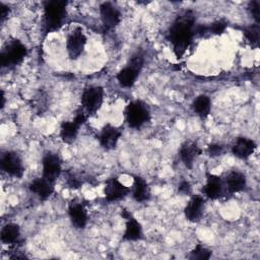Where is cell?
Returning a JSON list of instances; mask_svg holds the SVG:
<instances>
[{
    "label": "cell",
    "instance_id": "obj_1",
    "mask_svg": "<svg viewBox=\"0 0 260 260\" xmlns=\"http://www.w3.org/2000/svg\"><path fill=\"white\" fill-rule=\"evenodd\" d=\"M195 16L193 11L186 10L177 16L168 32V40L173 45L174 53L181 58L192 43L194 37Z\"/></svg>",
    "mask_w": 260,
    "mask_h": 260
},
{
    "label": "cell",
    "instance_id": "obj_2",
    "mask_svg": "<svg viewBox=\"0 0 260 260\" xmlns=\"http://www.w3.org/2000/svg\"><path fill=\"white\" fill-rule=\"evenodd\" d=\"M67 2L62 0H52L45 3L44 25L46 34L58 30L66 17Z\"/></svg>",
    "mask_w": 260,
    "mask_h": 260
},
{
    "label": "cell",
    "instance_id": "obj_3",
    "mask_svg": "<svg viewBox=\"0 0 260 260\" xmlns=\"http://www.w3.org/2000/svg\"><path fill=\"white\" fill-rule=\"evenodd\" d=\"M125 117L130 127L140 128L149 120L150 113L147 106L143 102L133 101L126 107Z\"/></svg>",
    "mask_w": 260,
    "mask_h": 260
},
{
    "label": "cell",
    "instance_id": "obj_4",
    "mask_svg": "<svg viewBox=\"0 0 260 260\" xmlns=\"http://www.w3.org/2000/svg\"><path fill=\"white\" fill-rule=\"evenodd\" d=\"M26 55V48L19 41L14 40L7 45L1 52L0 63L2 67L14 66L19 64Z\"/></svg>",
    "mask_w": 260,
    "mask_h": 260
},
{
    "label": "cell",
    "instance_id": "obj_5",
    "mask_svg": "<svg viewBox=\"0 0 260 260\" xmlns=\"http://www.w3.org/2000/svg\"><path fill=\"white\" fill-rule=\"evenodd\" d=\"M104 101V89L101 86H90L84 89L81 96V104L87 115L94 114Z\"/></svg>",
    "mask_w": 260,
    "mask_h": 260
},
{
    "label": "cell",
    "instance_id": "obj_6",
    "mask_svg": "<svg viewBox=\"0 0 260 260\" xmlns=\"http://www.w3.org/2000/svg\"><path fill=\"white\" fill-rule=\"evenodd\" d=\"M1 169L8 175L21 178L23 175V165L20 156L14 151H7L1 157Z\"/></svg>",
    "mask_w": 260,
    "mask_h": 260
},
{
    "label": "cell",
    "instance_id": "obj_7",
    "mask_svg": "<svg viewBox=\"0 0 260 260\" xmlns=\"http://www.w3.org/2000/svg\"><path fill=\"white\" fill-rule=\"evenodd\" d=\"M86 44V37L81 28L74 29L67 38L66 48L70 59H77L84 50Z\"/></svg>",
    "mask_w": 260,
    "mask_h": 260
},
{
    "label": "cell",
    "instance_id": "obj_8",
    "mask_svg": "<svg viewBox=\"0 0 260 260\" xmlns=\"http://www.w3.org/2000/svg\"><path fill=\"white\" fill-rule=\"evenodd\" d=\"M62 171L61 159L55 153L49 152L43 157V177L54 183Z\"/></svg>",
    "mask_w": 260,
    "mask_h": 260
},
{
    "label": "cell",
    "instance_id": "obj_9",
    "mask_svg": "<svg viewBox=\"0 0 260 260\" xmlns=\"http://www.w3.org/2000/svg\"><path fill=\"white\" fill-rule=\"evenodd\" d=\"M100 13L104 27L107 30L117 26L121 20L120 11L110 2H104L101 4Z\"/></svg>",
    "mask_w": 260,
    "mask_h": 260
},
{
    "label": "cell",
    "instance_id": "obj_10",
    "mask_svg": "<svg viewBox=\"0 0 260 260\" xmlns=\"http://www.w3.org/2000/svg\"><path fill=\"white\" fill-rule=\"evenodd\" d=\"M129 188L122 184L117 178H110L106 182L105 197L108 201H117L125 198L129 193Z\"/></svg>",
    "mask_w": 260,
    "mask_h": 260
},
{
    "label": "cell",
    "instance_id": "obj_11",
    "mask_svg": "<svg viewBox=\"0 0 260 260\" xmlns=\"http://www.w3.org/2000/svg\"><path fill=\"white\" fill-rule=\"evenodd\" d=\"M68 214L72 224L77 229H83L87 223V211L80 201L73 200L69 203Z\"/></svg>",
    "mask_w": 260,
    "mask_h": 260
},
{
    "label": "cell",
    "instance_id": "obj_12",
    "mask_svg": "<svg viewBox=\"0 0 260 260\" xmlns=\"http://www.w3.org/2000/svg\"><path fill=\"white\" fill-rule=\"evenodd\" d=\"M120 136H121V131L117 127L111 124H106L101 130V133L99 135V140L101 145L104 148L114 149L117 146Z\"/></svg>",
    "mask_w": 260,
    "mask_h": 260
},
{
    "label": "cell",
    "instance_id": "obj_13",
    "mask_svg": "<svg viewBox=\"0 0 260 260\" xmlns=\"http://www.w3.org/2000/svg\"><path fill=\"white\" fill-rule=\"evenodd\" d=\"M121 215L123 218L126 219V228H125V233L123 237L124 240H127V241L139 240L142 237V229L140 223L126 209L122 210Z\"/></svg>",
    "mask_w": 260,
    "mask_h": 260
},
{
    "label": "cell",
    "instance_id": "obj_14",
    "mask_svg": "<svg viewBox=\"0 0 260 260\" xmlns=\"http://www.w3.org/2000/svg\"><path fill=\"white\" fill-rule=\"evenodd\" d=\"M257 145L255 143L254 140L249 139L247 137H239L233 147H232V151L234 153V155H236L239 158H247L249 157L256 149Z\"/></svg>",
    "mask_w": 260,
    "mask_h": 260
},
{
    "label": "cell",
    "instance_id": "obj_15",
    "mask_svg": "<svg viewBox=\"0 0 260 260\" xmlns=\"http://www.w3.org/2000/svg\"><path fill=\"white\" fill-rule=\"evenodd\" d=\"M201 154V149L193 141H185L180 148V156L184 165L191 169L195 159Z\"/></svg>",
    "mask_w": 260,
    "mask_h": 260
},
{
    "label": "cell",
    "instance_id": "obj_16",
    "mask_svg": "<svg viewBox=\"0 0 260 260\" xmlns=\"http://www.w3.org/2000/svg\"><path fill=\"white\" fill-rule=\"evenodd\" d=\"M204 207V199L200 195H194L185 207V216L190 221H198L202 215Z\"/></svg>",
    "mask_w": 260,
    "mask_h": 260
},
{
    "label": "cell",
    "instance_id": "obj_17",
    "mask_svg": "<svg viewBox=\"0 0 260 260\" xmlns=\"http://www.w3.org/2000/svg\"><path fill=\"white\" fill-rule=\"evenodd\" d=\"M29 190L37 194L41 200H47L54 192V183L44 177L37 178L29 184Z\"/></svg>",
    "mask_w": 260,
    "mask_h": 260
},
{
    "label": "cell",
    "instance_id": "obj_18",
    "mask_svg": "<svg viewBox=\"0 0 260 260\" xmlns=\"http://www.w3.org/2000/svg\"><path fill=\"white\" fill-rule=\"evenodd\" d=\"M204 194L209 199H217L222 195V181L218 176L207 175L206 184L203 188Z\"/></svg>",
    "mask_w": 260,
    "mask_h": 260
},
{
    "label": "cell",
    "instance_id": "obj_19",
    "mask_svg": "<svg viewBox=\"0 0 260 260\" xmlns=\"http://www.w3.org/2000/svg\"><path fill=\"white\" fill-rule=\"evenodd\" d=\"M132 196L134 200L137 202H145L150 197V190H149L148 184L143 178L139 176L134 177Z\"/></svg>",
    "mask_w": 260,
    "mask_h": 260
},
{
    "label": "cell",
    "instance_id": "obj_20",
    "mask_svg": "<svg viewBox=\"0 0 260 260\" xmlns=\"http://www.w3.org/2000/svg\"><path fill=\"white\" fill-rule=\"evenodd\" d=\"M225 185L230 193L240 192L246 187V177L240 172L233 171L226 176Z\"/></svg>",
    "mask_w": 260,
    "mask_h": 260
},
{
    "label": "cell",
    "instance_id": "obj_21",
    "mask_svg": "<svg viewBox=\"0 0 260 260\" xmlns=\"http://www.w3.org/2000/svg\"><path fill=\"white\" fill-rule=\"evenodd\" d=\"M20 239L19 226L15 223H7L1 231V241L5 244H18Z\"/></svg>",
    "mask_w": 260,
    "mask_h": 260
},
{
    "label": "cell",
    "instance_id": "obj_22",
    "mask_svg": "<svg viewBox=\"0 0 260 260\" xmlns=\"http://www.w3.org/2000/svg\"><path fill=\"white\" fill-rule=\"evenodd\" d=\"M79 125H77L74 121H66L63 122L60 128V136L65 143H72L78 134Z\"/></svg>",
    "mask_w": 260,
    "mask_h": 260
},
{
    "label": "cell",
    "instance_id": "obj_23",
    "mask_svg": "<svg viewBox=\"0 0 260 260\" xmlns=\"http://www.w3.org/2000/svg\"><path fill=\"white\" fill-rule=\"evenodd\" d=\"M138 75H139V72L137 70L127 65L126 67H124L122 70L119 71L117 75V79L122 86L130 87L135 83Z\"/></svg>",
    "mask_w": 260,
    "mask_h": 260
},
{
    "label": "cell",
    "instance_id": "obj_24",
    "mask_svg": "<svg viewBox=\"0 0 260 260\" xmlns=\"http://www.w3.org/2000/svg\"><path fill=\"white\" fill-rule=\"evenodd\" d=\"M192 107L198 116H200L201 118H205L206 116H208V114L210 112L211 103L207 95L201 94L195 99Z\"/></svg>",
    "mask_w": 260,
    "mask_h": 260
},
{
    "label": "cell",
    "instance_id": "obj_25",
    "mask_svg": "<svg viewBox=\"0 0 260 260\" xmlns=\"http://www.w3.org/2000/svg\"><path fill=\"white\" fill-rule=\"evenodd\" d=\"M244 35L250 45L253 48H257L259 45V35H260V27L259 24H252L244 29Z\"/></svg>",
    "mask_w": 260,
    "mask_h": 260
},
{
    "label": "cell",
    "instance_id": "obj_26",
    "mask_svg": "<svg viewBox=\"0 0 260 260\" xmlns=\"http://www.w3.org/2000/svg\"><path fill=\"white\" fill-rule=\"evenodd\" d=\"M211 256V251L206 249L201 245H197L190 253V259H198V260H206Z\"/></svg>",
    "mask_w": 260,
    "mask_h": 260
},
{
    "label": "cell",
    "instance_id": "obj_27",
    "mask_svg": "<svg viewBox=\"0 0 260 260\" xmlns=\"http://www.w3.org/2000/svg\"><path fill=\"white\" fill-rule=\"evenodd\" d=\"M144 64V57L143 54L141 52H136L129 60V63L127 64L128 66H130L131 68L137 70L138 72L141 71L142 67Z\"/></svg>",
    "mask_w": 260,
    "mask_h": 260
},
{
    "label": "cell",
    "instance_id": "obj_28",
    "mask_svg": "<svg viewBox=\"0 0 260 260\" xmlns=\"http://www.w3.org/2000/svg\"><path fill=\"white\" fill-rule=\"evenodd\" d=\"M226 25H228V22L223 19H219V20L212 22L208 26L209 35H221L225 30Z\"/></svg>",
    "mask_w": 260,
    "mask_h": 260
},
{
    "label": "cell",
    "instance_id": "obj_29",
    "mask_svg": "<svg viewBox=\"0 0 260 260\" xmlns=\"http://www.w3.org/2000/svg\"><path fill=\"white\" fill-rule=\"evenodd\" d=\"M249 11L258 23L260 21V2L258 0H253L249 3Z\"/></svg>",
    "mask_w": 260,
    "mask_h": 260
},
{
    "label": "cell",
    "instance_id": "obj_30",
    "mask_svg": "<svg viewBox=\"0 0 260 260\" xmlns=\"http://www.w3.org/2000/svg\"><path fill=\"white\" fill-rule=\"evenodd\" d=\"M223 151H224L223 146L220 144H217V143L209 144L207 147V152L210 156H218V155L222 154Z\"/></svg>",
    "mask_w": 260,
    "mask_h": 260
},
{
    "label": "cell",
    "instance_id": "obj_31",
    "mask_svg": "<svg viewBox=\"0 0 260 260\" xmlns=\"http://www.w3.org/2000/svg\"><path fill=\"white\" fill-rule=\"evenodd\" d=\"M67 185H68V187L71 188V189H78V188L81 187L82 183H81V181H80L78 178H76L75 176L69 175L68 178H67Z\"/></svg>",
    "mask_w": 260,
    "mask_h": 260
},
{
    "label": "cell",
    "instance_id": "obj_32",
    "mask_svg": "<svg viewBox=\"0 0 260 260\" xmlns=\"http://www.w3.org/2000/svg\"><path fill=\"white\" fill-rule=\"evenodd\" d=\"M86 120H87V115L84 111H78L77 114L75 115L74 119H73V121L79 126L83 125L86 122Z\"/></svg>",
    "mask_w": 260,
    "mask_h": 260
},
{
    "label": "cell",
    "instance_id": "obj_33",
    "mask_svg": "<svg viewBox=\"0 0 260 260\" xmlns=\"http://www.w3.org/2000/svg\"><path fill=\"white\" fill-rule=\"evenodd\" d=\"M178 190L182 194H189L191 192V185L187 181H182L178 187Z\"/></svg>",
    "mask_w": 260,
    "mask_h": 260
},
{
    "label": "cell",
    "instance_id": "obj_34",
    "mask_svg": "<svg viewBox=\"0 0 260 260\" xmlns=\"http://www.w3.org/2000/svg\"><path fill=\"white\" fill-rule=\"evenodd\" d=\"M9 11H10L9 7H7L6 5H4L3 3L0 4V19H1V21H4V20H5V18H6V17L8 16V14H9Z\"/></svg>",
    "mask_w": 260,
    "mask_h": 260
},
{
    "label": "cell",
    "instance_id": "obj_35",
    "mask_svg": "<svg viewBox=\"0 0 260 260\" xmlns=\"http://www.w3.org/2000/svg\"><path fill=\"white\" fill-rule=\"evenodd\" d=\"M5 105V96H4V91L1 90V108H3Z\"/></svg>",
    "mask_w": 260,
    "mask_h": 260
}]
</instances>
